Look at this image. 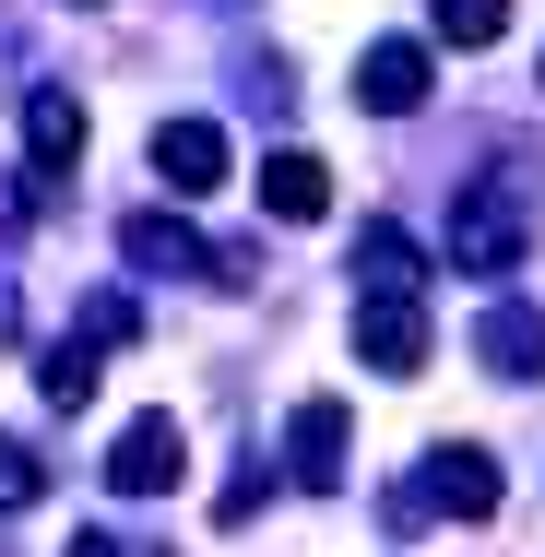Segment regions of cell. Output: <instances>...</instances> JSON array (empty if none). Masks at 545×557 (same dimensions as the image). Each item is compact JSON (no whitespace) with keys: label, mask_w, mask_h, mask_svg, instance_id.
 <instances>
[{"label":"cell","mask_w":545,"mask_h":557,"mask_svg":"<svg viewBox=\"0 0 545 557\" xmlns=\"http://www.w3.org/2000/svg\"><path fill=\"white\" fill-rule=\"evenodd\" d=\"M119 261H131V273H166V285H214V273H225V249H202L190 225L154 214V202H143V214H119Z\"/></svg>","instance_id":"obj_2"},{"label":"cell","mask_w":545,"mask_h":557,"mask_svg":"<svg viewBox=\"0 0 545 557\" xmlns=\"http://www.w3.org/2000/svg\"><path fill=\"white\" fill-rule=\"evenodd\" d=\"M84 333H96V344H131V333H143V309H131V297H96V309H84Z\"/></svg>","instance_id":"obj_16"},{"label":"cell","mask_w":545,"mask_h":557,"mask_svg":"<svg viewBox=\"0 0 545 557\" xmlns=\"http://www.w3.org/2000/svg\"><path fill=\"white\" fill-rule=\"evenodd\" d=\"M36 225V178H0V237H24Z\"/></svg>","instance_id":"obj_17"},{"label":"cell","mask_w":545,"mask_h":557,"mask_svg":"<svg viewBox=\"0 0 545 557\" xmlns=\"http://www.w3.org/2000/svg\"><path fill=\"white\" fill-rule=\"evenodd\" d=\"M72 557H119V546H108V534H72Z\"/></svg>","instance_id":"obj_18"},{"label":"cell","mask_w":545,"mask_h":557,"mask_svg":"<svg viewBox=\"0 0 545 557\" xmlns=\"http://www.w3.org/2000/svg\"><path fill=\"white\" fill-rule=\"evenodd\" d=\"M96 356H108V344H96V333L48 344V356H36V392H48L60 416H84V404H96Z\"/></svg>","instance_id":"obj_13"},{"label":"cell","mask_w":545,"mask_h":557,"mask_svg":"<svg viewBox=\"0 0 545 557\" xmlns=\"http://www.w3.org/2000/svg\"><path fill=\"white\" fill-rule=\"evenodd\" d=\"M344 450H356V416H344L332 392H309V404L285 416V474H297V486H344Z\"/></svg>","instance_id":"obj_5"},{"label":"cell","mask_w":545,"mask_h":557,"mask_svg":"<svg viewBox=\"0 0 545 557\" xmlns=\"http://www.w3.org/2000/svg\"><path fill=\"white\" fill-rule=\"evenodd\" d=\"M72 12H84V0H72Z\"/></svg>","instance_id":"obj_19"},{"label":"cell","mask_w":545,"mask_h":557,"mask_svg":"<svg viewBox=\"0 0 545 557\" xmlns=\"http://www.w3.org/2000/svg\"><path fill=\"white\" fill-rule=\"evenodd\" d=\"M178 474H190V440H178V416H131V428L108 440V486H119V498H166Z\"/></svg>","instance_id":"obj_3"},{"label":"cell","mask_w":545,"mask_h":557,"mask_svg":"<svg viewBox=\"0 0 545 557\" xmlns=\"http://www.w3.org/2000/svg\"><path fill=\"white\" fill-rule=\"evenodd\" d=\"M356 297H428V261L404 225H356Z\"/></svg>","instance_id":"obj_10"},{"label":"cell","mask_w":545,"mask_h":557,"mask_svg":"<svg viewBox=\"0 0 545 557\" xmlns=\"http://www.w3.org/2000/svg\"><path fill=\"white\" fill-rule=\"evenodd\" d=\"M24 154H36V178H72V166H84V108H72L60 84L24 96Z\"/></svg>","instance_id":"obj_9"},{"label":"cell","mask_w":545,"mask_h":557,"mask_svg":"<svg viewBox=\"0 0 545 557\" xmlns=\"http://www.w3.org/2000/svg\"><path fill=\"white\" fill-rule=\"evenodd\" d=\"M474 368H498V380H545V309L498 297V309L474 321Z\"/></svg>","instance_id":"obj_7"},{"label":"cell","mask_w":545,"mask_h":557,"mask_svg":"<svg viewBox=\"0 0 545 557\" xmlns=\"http://www.w3.org/2000/svg\"><path fill=\"white\" fill-rule=\"evenodd\" d=\"M522 249H534V202H522L510 178H474V190H450V273L498 285V273H522Z\"/></svg>","instance_id":"obj_1"},{"label":"cell","mask_w":545,"mask_h":557,"mask_svg":"<svg viewBox=\"0 0 545 557\" xmlns=\"http://www.w3.org/2000/svg\"><path fill=\"white\" fill-rule=\"evenodd\" d=\"M36 498H48V462L24 440H0V510H36Z\"/></svg>","instance_id":"obj_15"},{"label":"cell","mask_w":545,"mask_h":557,"mask_svg":"<svg viewBox=\"0 0 545 557\" xmlns=\"http://www.w3.org/2000/svg\"><path fill=\"white\" fill-rule=\"evenodd\" d=\"M356 108L416 119V108H428V48H416V36H380V48L356 60Z\"/></svg>","instance_id":"obj_6"},{"label":"cell","mask_w":545,"mask_h":557,"mask_svg":"<svg viewBox=\"0 0 545 557\" xmlns=\"http://www.w3.org/2000/svg\"><path fill=\"white\" fill-rule=\"evenodd\" d=\"M356 356L380 380H416L428 368V297H356Z\"/></svg>","instance_id":"obj_4"},{"label":"cell","mask_w":545,"mask_h":557,"mask_svg":"<svg viewBox=\"0 0 545 557\" xmlns=\"http://www.w3.org/2000/svg\"><path fill=\"white\" fill-rule=\"evenodd\" d=\"M428 498L438 510H462V522H486V510H498V450H428Z\"/></svg>","instance_id":"obj_11"},{"label":"cell","mask_w":545,"mask_h":557,"mask_svg":"<svg viewBox=\"0 0 545 557\" xmlns=\"http://www.w3.org/2000/svg\"><path fill=\"white\" fill-rule=\"evenodd\" d=\"M154 178L166 190H225V131L214 119H154Z\"/></svg>","instance_id":"obj_8"},{"label":"cell","mask_w":545,"mask_h":557,"mask_svg":"<svg viewBox=\"0 0 545 557\" xmlns=\"http://www.w3.org/2000/svg\"><path fill=\"white\" fill-rule=\"evenodd\" d=\"M428 24L450 48H498V36H510V0H428Z\"/></svg>","instance_id":"obj_14"},{"label":"cell","mask_w":545,"mask_h":557,"mask_svg":"<svg viewBox=\"0 0 545 557\" xmlns=\"http://www.w3.org/2000/svg\"><path fill=\"white\" fill-rule=\"evenodd\" d=\"M261 214L273 225H321L332 214V166L321 154H273V166H261Z\"/></svg>","instance_id":"obj_12"}]
</instances>
